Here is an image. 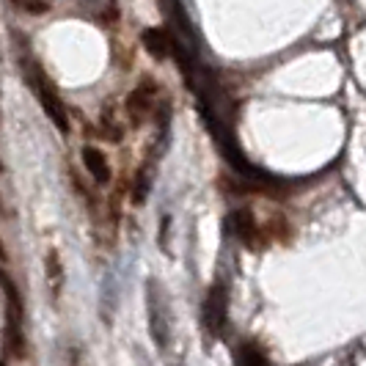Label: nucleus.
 <instances>
[{"instance_id":"3","label":"nucleus","mask_w":366,"mask_h":366,"mask_svg":"<svg viewBox=\"0 0 366 366\" xmlns=\"http://www.w3.org/2000/svg\"><path fill=\"white\" fill-rule=\"evenodd\" d=\"M154 94H157V86H154L152 80H144V83L127 97V113L135 124H144L149 119V113L154 108Z\"/></svg>"},{"instance_id":"1","label":"nucleus","mask_w":366,"mask_h":366,"mask_svg":"<svg viewBox=\"0 0 366 366\" xmlns=\"http://www.w3.org/2000/svg\"><path fill=\"white\" fill-rule=\"evenodd\" d=\"M36 92H39V102H41V110L47 113V119L55 124L58 132H69V113H66V105L61 102V97L47 86V80H39L36 83Z\"/></svg>"},{"instance_id":"8","label":"nucleus","mask_w":366,"mask_h":366,"mask_svg":"<svg viewBox=\"0 0 366 366\" xmlns=\"http://www.w3.org/2000/svg\"><path fill=\"white\" fill-rule=\"evenodd\" d=\"M44 273H47V281H50V292L58 297V295H61V287H64V264H61V257H58V251H55V248L47 251V259H44Z\"/></svg>"},{"instance_id":"10","label":"nucleus","mask_w":366,"mask_h":366,"mask_svg":"<svg viewBox=\"0 0 366 366\" xmlns=\"http://www.w3.org/2000/svg\"><path fill=\"white\" fill-rule=\"evenodd\" d=\"M149 182H152V179H149V171L144 168V171L138 174V182H135V196H132V202H135V204H144V202H147Z\"/></svg>"},{"instance_id":"12","label":"nucleus","mask_w":366,"mask_h":366,"mask_svg":"<svg viewBox=\"0 0 366 366\" xmlns=\"http://www.w3.org/2000/svg\"><path fill=\"white\" fill-rule=\"evenodd\" d=\"M0 171H3V160H0Z\"/></svg>"},{"instance_id":"7","label":"nucleus","mask_w":366,"mask_h":366,"mask_svg":"<svg viewBox=\"0 0 366 366\" xmlns=\"http://www.w3.org/2000/svg\"><path fill=\"white\" fill-rule=\"evenodd\" d=\"M149 320H152V336H154V342L165 347L168 345V325H165V317L160 314V303H157V297H154V287L149 284Z\"/></svg>"},{"instance_id":"6","label":"nucleus","mask_w":366,"mask_h":366,"mask_svg":"<svg viewBox=\"0 0 366 366\" xmlns=\"http://www.w3.org/2000/svg\"><path fill=\"white\" fill-rule=\"evenodd\" d=\"M229 226H232V232H234L245 245H254V242H257L259 229H257V220H254V212H251V209H237V212H232Z\"/></svg>"},{"instance_id":"11","label":"nucleus","mask_w":366,"mask_h":366,"mask_svg":"<svg viewBox=\"0 0 366 366\" xmlns=\"http://www.w3.org/2000/svg\"><path fill=\"white\" fill-rule=\"evenodd\" d=\"M3 262H9V251H6V245L0 242V264H3Z\"/></svg>"},{"instance_id":"5","label":"nucleus","mask_w":366,"mask_h":366,"mask_svg":"<svg viewBox=\"0 0 366 366\" xmlns=\"http://www.w3.org/2000/svg\"><path fill=\"white\" fill-rule=\"evenodd\" d=\"M141 41H144L147 53L154 55L157 61L168 58L171 50H174V39H171V34H165L163 28H147V31L141 34Z\"/></svg>"},{"instance_id":"2","label":"nucleus","mask_w":366,"mask_h":366,"mask_svg":"<svg viewBox=\"0 0 366 366\" xmlns=\"http://www.w3.org/2000/svg\"><path fill=\"white\" fill-rule=\"evenodd\" d=\"M226 303H229L226 287L215 284L207 295V303H204V322L212 333H220L223 325H226Z\"/></svg>"},{"instance_id":"9","label":"nucleus","mask_w":366,"mask_h":366,"mask_svg":"<svg viewBox=\"0 0 366 366\" xmlns=\"http://www.w3.org/2000/svg\"><path fill=\"white\" fill-rule=\"evenodd\" d=\"M237 364H251V366H264L267 355L254 345V342H242L237 347Z\"/></svg>"},{"instance_id":"4","label":"nucleus","mask_w":366,"mask_h":366,"mask_svg":"<svg viewBox=\"0 0 366 366\" xmlns=\"http://www.w3.org/2000/svg\"><path fill=\"white\" fill-rule=\"evenodd\" d=\"M83 165H86V171L92 174V179L97 184L110 182V163H108V157H105L102 149H97V147L83 149Z\"/></svg>"}]
</instances>
